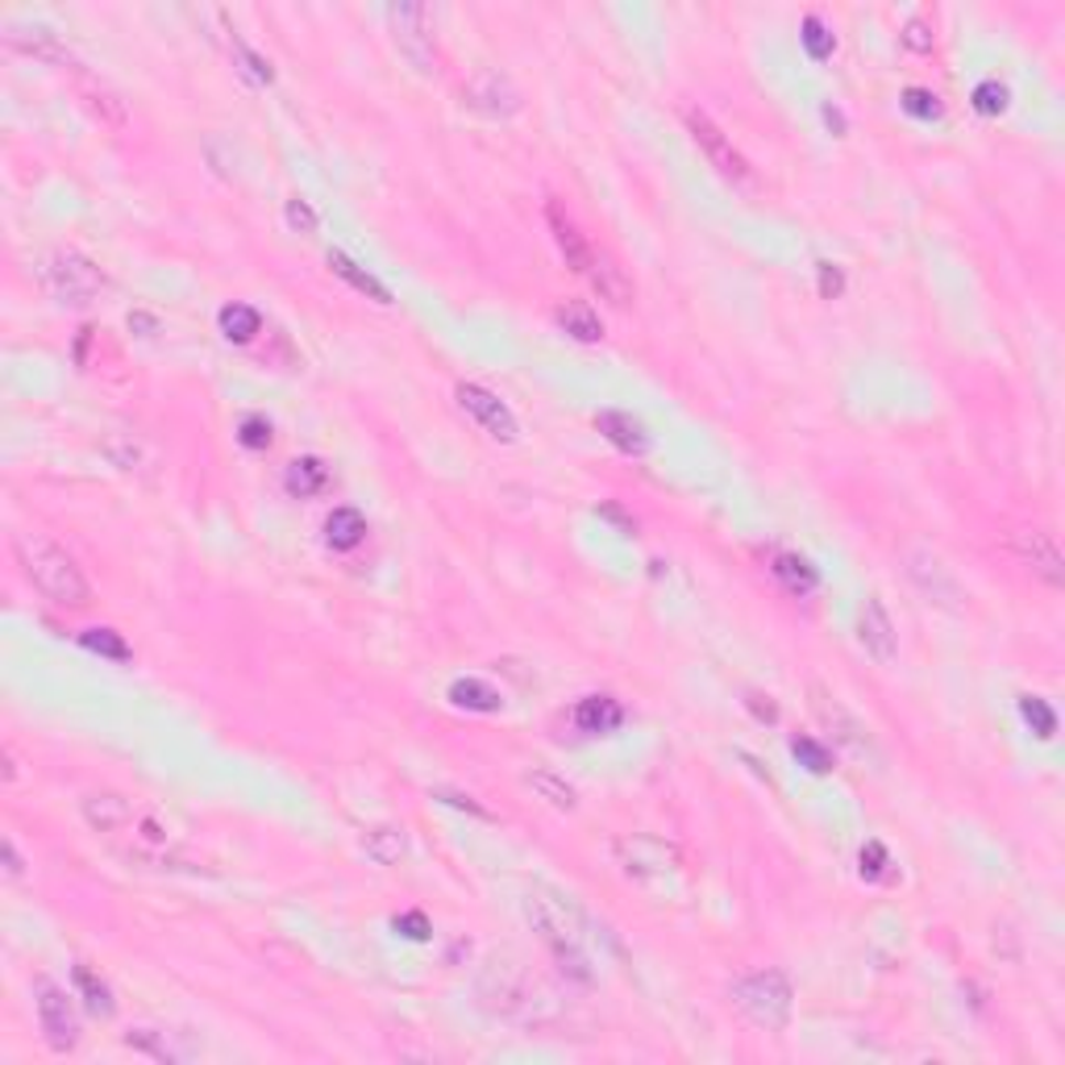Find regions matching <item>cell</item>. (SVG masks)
<instances>
[{
    "label": "cell",
    "mask_w": 1065,
    "mask_h": 1065,
    "mask_svg": "<svg viewBox=\"0 0 1065 1065\" xmlns=\"http://www.w3.org/2000/svg\"><path fill=\"white\" fill-rule=\"evenodd\" d=\"M587 280H591V287H596L604 300H612L617 308H624V304H633V280L624 275V267H620L608 250H596L591 254V267H587Z\"/></svg>",
    "instance_id": "44dd1931"
},
{
    "label": "cell",
    "mask_w": 1065,
    "mask_h": 1065,
    "mask_svg": "<svg viewBox=\"0 0 1065 1065\" xmlns=\"http://www.w3.org/2000/svg\"><path fill=\"white\" fill-rule=\"evenodd\" d=\"M816 275H821V296L824 300H837L845 292V275H841V267H837V262H821V267H816Z\"/></svg>",
    "instance_id": "7dc6e473"
},
{
    "label": "cell",
    "mask_w": 1065,
    "mask_h": 1065,
    "mask_svg": "<svg viewBox=\"0 0 1065 1065\" xmlns=\"http://www.w3.org/2000/svg\"><path fill=\"white\" fill-rule=\"evenodd\" d=\"M79 645L100 658H109V662H133L130 641L117 633V629H84V633H79Z\"/></svg>",
    "instance_id": "e575fe53"
},
{
    "label": "cell",
    "mask_w": 1065,
    "mask_h": 1065,
    "mask_svg": "<svg viewBox=\"0 0 1065 1065\" xmlns=\"http://www.w3.org/2000/svg\"><path fill=\"white\" fill-rule=\"evenodd\" d=\"M37 1020L46 1032V1045L55 1053H72L79 1045V1024H75V1011L67 991H58L55 982H37Z\"/></svg>",
    "instance_id": "7c38bea8"
},
{
    "label": "cell",
    "mask_w": 1065,
    "mask_h": 1065,
    "mask_svg": "<svg viewBox=\"0 0 1065 1065\" xmlns=\"http://www.w3.org/2000/svg\"><path fill=\"white\" fill-rule=\"evenodd\" d=\"M858 645L874 658V662H882V666L895 662V654H899V633H895V624H891V617H887V608H882L879 596H866V604L858 608Z\"/></svg>",
    "instance_id": "9a60e30c"
},
{
    "label": "cell",
    "mask_w": 1065,
    "mask_h": 1065,
    "mask_svg": "<svg viewBox=\"0 0 1065 1065\" xmlns=\"http://www.w3.org/2000/svg\"><path fill=\"white\" fill-rule=\"evenodd\" d=\"M454 400H458V409L467 412L470 421H475L491 442L512 446V442L521 437L517 416H512V409H508L496 392H487V388H479V383H458V388H454Z\"/></svg>",
    "instance_id": "9c48e42d"
},
{
    "label": "cell",
    "mask_w": 1065,
    "mask_h": 1065,
    "mask_svg": "<svg viewBox=\"0 0 1065 1065\" xmlns=\"http://www.w3.org/2000/svg\"><path fill=\"white\" fill-rule=\"evenodd\" d=\"M903 112H912L916 121H941V96L928 93V88H908L903 93Z\"/></svg>",
    "instance_id": "60d3db41"
},
{
    "label": "cell",
    "mask_w": 1065,
    "mask_h": 1065,
    "mask_svg": "<svg viewBox=\"0 0 1065 1065\" xmlns=\"http://www.w3.org/2000/svg\"><path fill=\"white\" fill-rule=\"evenodd\" d=\"M524 916L529 924L537 928L554 961L562 966V974H570L575 982H591V961H587V949H583V924L587 916L575 912L562 895H529L524 899Z\"/></svg>",
    "instance_id": "3957f363"
},
{
    "label": "cell",
    "mask_w": 1065,
    "mask_h": 1065,
    "mask_svg": "<svg viewBox=\"0 0 1065 1065\" xmlns=\"http://www.w3.org/2000/svg\"><path fill=\"white\" fill-rule=\"evenodd\" d=\"M367 537V517L358 508H334L325 521V545L329 550H355Z\"/></svg>",
    "instance_id": "f1b7e54d"
},
{
    "label": "cell",
    "mask_w": 1065,
    "mask_h": 1065,
    "mask_svg": "<svg viewBox=\"0 0 1065 1065\" xmlns=\"http://www.w3.org/2000/svg\"><path fill=\"white\" fill-rule=\"evenodd\" d=\"M0 858H4V879H13V882L25 879V861H21L13 837H4V841H0Z\"/></svg>",
    "instance_id": "681fc988"
},
{
    "label": "cell",
    "mask_w": 1065,
    "mask_h": 1065,
    "mask_svg": "<svg viewBox=\"0 0 1065 1065\" xmlns=\"http://www.w3.org/2000/svg\"><path fill=\"white\" fill-rule=\"evenodd\" d=\"M4 783H18V758H13V749H4Z\"/></svg>",
    "instance_id": "f5cc1de1"
},
{
    "label": "cell",
    "mask_w": 1065,
    "mask_h": 1065,
    "mask_svg": "<svg viewBox=\"0 0 1065 1065\" xmlns=\"http://www.w3.org/2000/svg\"><path fill=\"white\" fill-rule=\"evenodd\" d=\"M463 105L483 112V117H512V112L521 109V93H517V84L504 72L483 67V72H475L463 84Z\"/></svg>",
    "instance_id": "8fae6325"
},
{
    "label": "cell",
    "mask_w": 1065,
    "mask_h": 1065,
    "mask_svg": "<svg viewBox=\"0 0 1065 1065\" xmlns=\"http://www.w3.org/2000/svg\"><path fill=\"white\" fill-rule=\"evenodd\" d=\"M479 1003L500 1020H517V1024H533L542 1020V1011H550L554 995L545 991L533 974L524 970L512 957H491L487 970L479 974Z\"/></svg>",
    "instance_id": "7a4b0ae2"
},
{
    "label": "cell",
    "mask_w": 1065,
    "mask_h": 1065,
    "mask_svg": "<svg viewBox=\"0 0 1065 1065\" xmlns=\"http://www.w3.org/2000/svg\"><path fill=\"white\" fill-rule=\"evenodd\" d=\"M812 711H816L821 729L833 737V746H841V749H849V753H858V758H874V762H879V749H874L870 729L861 725L854 711L845 708L837 695L824 692V687H812Z\"/></svg>",
    "instance_id": "52a82bcc"
},
{
    "label": "cell",
    "mask_w": 1065,
    "mask_h": 1065,
    "mask_svg": "<svg viewBox=\"0 0 1065 1065\" xmlns=\"http://www.w3.org/2000/svg\"><path fill=\"white\" fill-rule=\"evenodd\" d=\"M1015 558L1029 566L1036 579H1045L1048 587H1062V554H1057V542L1032 529V533H1020L1015 537Z\"/></svg>",
    "instance_id": "e0dca14e"
},
{
    "label": "cell",
    "mask_w": 1065,
    "mask_h": 1065,
    "mask_svg": "<svg viewBox=\"0 0 1065 1065\" xmlns=\"http://www.w3.org/2000/svg\"><path fill=\"white\" fill-rule=\"evenodd\" d=\"M42 283L46 292L58 300V304H72V308H84L93 304L100 292H105V271L96 267L84 250H55L51 259L42 262Z\"/></svg>",
    "instance_id": "5b68a950"
},
{
    "label": "cell",
    "mask_w": 1065,
    "mask_h": 1065,
    "mask_svg": "<svg viewBox=\"0 0 1065 1065\" xmlns=\"http://www.w3.org/2000/svg\"><path fill=\"white\" fill-rule=\"evenodd\" d=\"M4 46L18 51V55L55 63V67H79L75 55L67 51V42L51 25H37V21H13V25H4Z\"/></svg>",
    "instance_id": "5bb4252c"
},
{
    "label": "cell",
    "mask_w": 1065,
    "mask_h": 1065,
    "mask_svg": "<svg viewBox=\"0 0 1065 1065\" xmlns=\"http://www.w3.org/2000/svg\"><path fill=\"white\" fill-rule=\"evenodd\" d=\"M121 1041H126V1048H133V1053H146V1057H154V1062H180V1057H187L184 1048L171 1045V1036H167V1032H159V1029H130Z\"/></svg>",
    "instance_id": "836d02e7"
},
{
    "label": "cell",
    "mask_w": 1065,
    "mask_h": 1065,
    "mask_svg": "<svg viewBox=\"0 0 1065 1065\" xmlns=\"http://www.w3.org/2000/svg\"><path fill=\"white\" fill-rule=\"evenodd\" d=\"M596 430L612 442V446L620 449V454H629V458H641L645 449H650V433H645V425L637 421L633 412H620V409H604L596 416Z\"/></svg>",
    "instance_id": "ffe728a7"
},
{
    "label": "cell",
    "mask_w": 1065,
    "mask_h": 1065,
    "mask_svg": "<svg viewBox=\"0 0 1065 1065\" xmlns=\"http://www.w3.org/2000/svg\"><path fill=\"white\" fill-rule=\"evenodd\" d=\"M791 753H795L812 774H828V770H833V753H828L821 741H812V737H795V741H791Z\"/></svg>",
    "instance_id": "ab89813d"
},
{
    "label": "cell",
    "mask_w": 1065,
    "mask_h": 1065,
    "mask_svg": "<svg viewBox=\"0 0 1065 1065\" xmlns=\"http://www.w3.org/2000/svg\"><path fill=\"white\" fill-rule=\"evenodd\" d=\"M729 999L753 1029L767 1032H783L791 1024V1011H795V991H791V978L783 970L746 974L741 982H732Z\"/></svg>",
    "instance_id": "277c9868"
},
{
    "label": "cell",
    "mask_w": 1065,
    "mask_h": 1065,
    "mask_svg": "<svg viewBox=\"0 0 1065 1065\" xmlns=\"http://www.w3.org/2000/svg\"><path fill=\"white\" fill-rule=\"evenodd\" d=\"M100 449H105V458H109L112 467L126 470V475H150L154 463H159L154 446H150L146 437H138V433H109L100 442Z\"/></svg>",
    "instance_id": "ac0fdd59"
},
{
    "label": "cell",
    "mask_w": 1065,
    "mask_h": 1065,
    "mask_svg": "<svg viewBox=\"0 0 1065 1065\" xmlns=\"http://www.w3.org/2000/svg\"><path fill=\"white\" fill-rule=\"evenodd\" d=\"M325 262H329V271H334V275H341V280L350 283L355 292L371 296L374 304H392V292H388L383 283L374 280L371 271H362V267H358V262L350 259V254H341V250H329V254H325Z\"/></svg>",
    "instance_id": "83f0119b"
},
{
    "label": "cell",
    "mask_w": 1065,
    "mask_h": 1065,
    "mask_svg": "<svg viewBox=\"0 0 1065 1065\" xmlns=\"http://www.w3.org/2000/svg\"><path fill=\"white\" fill-rule=\"evenodd\" d=\"M217 325H221V334L229 341L246 346V341H254V334H262V313L254 304H225L217 313Z\"/></svg>",
    "instance_id": "f546056e"
},
{
    "label": "cell",
    "mask_w": 1065,
    "mask_h": 1065,
    "mask_svg": "<svg viewBox=\"0 0 1065 1065\" xmlns=\"http://www.w3.org/2000/svg\"><path fill=\"white\" fill-rule=\"evenodd\" d=\"M72 978H75V991H79V999H84V1008L93 1011V1015H100V1020H109L112 1008H117V1003H112L109 982H105V978H96L88 966H75Z\"/></svg>",
    "instance_id": "1f68e13d"
},
{
    "label": "cell",
    "mask_w": 1065,
    "mask_h": 1065,
    "mask_svg": "<svg viewBox=\"0 0 1065 1065\" xmlns=\"http://www.w3.org/2000/svg\"><path fill=\"white\" fill-rule=\"evenodd\" d=\"M287 225L296 229V233H317V213L308 208V200H287Z\"/></svg>",
    "instance_id": "f6af8a7d"
},
{
    "label": "cell",
    "mask_w": 1065,
    "mask_h": 1065,
    "mask_svg": "<svg viewBox=\"0 0 1065 1065\" xmlns=\"http://www.w3.org/2000/svg\"><path fill=\"white\" fill-rule=\"evenodd\" d=\"M79 96H84V109L93 112L100 126H109V130H121V126H126V100H121L117 93H109L105 84L79 79Z\"/></svg>",
    "instance_id": "484cf974"
},
{
    "label": "cell",
    "mask_w": 1065,
    "mask_h": 1065,
    "mask_svg": "<svg viewBox=\"0 0 1065 1065\" xmlns=\"http://www.w3.org/2000/svg\"><path fill=\"white\" fill-rule=\"evenodd\" d=\"M899 37H903V46H908V51H916V55H928V51H933V34H928V21H924V18L908 21Z\"/></svg>",
    "instance_id": "ee69618b"
},
{
    "label": "cell",
    "mask_w": 1065,
    "mask_h": 1065,
    "mask_svg": "<svg viewBox=\"0 0 1065 1065\" xmlns=\"http://www.w3.org/2000/svg\"><path fill=\"white\" fill-rule=\"evenodd\" d=\"M624 720V708L612 695H583L575 704V729L587 737H604V732H617Z\"/></svg>",
    "instance_id": "7402d4cb"
},
{
    "label": "cell",
    "mask_w": 1065,
    "mask_h": 1065,
    "mask_svg": "<svg viewBox=\"0 0 1065 1065\" xmlns=\"http://www.w3.org/2000/svg\"><path fill=\"white\" fill-rule=\"evenodd\" d=\"M13 554H18L21 575L34 583L37 596H46L58 608H84L93 599V587L84 579V570L51 537H42V533H18L13 537Z\"/></svg>",
    "instance_id": "6da1fadb"
},
{
    "label": "cell",
    "mask_w": 1065,
    "mask_h": 1065,
    "mask_svg": "<svg viewBox=\"0 0 1065 1065\" xmlns=\"http://www.w3.org/2000/svg\"><path fill=\"white\" fill-rule=\"evenodd\" d=\"M545 221H550V233H554V242H558L566 267H570V271H579V275H587V267H591V254H596V246L583 238L579 225H575L570 217H566V213H562V205H550V208H545Z\"/></svg>",
    "instance_id": "d6986e66"
},
{
    "label": "cell",
    "mask_w": 1065,
    "mask_h": 1065,
    "mask_svg": "<svg viewBox=\"0 0 1065 1065\" xmlns=\"http://www.w3.org/2000/svg\"><path fill=\"white\" fill-rule=\"evenodd\" d=\"M554 320L562 325V334H570L575 341H587V346L604 337V320H599L596 308H591V304H583V300H566V304H558Z\"/></svg>",
    "instance_id": "4316f807"
},
{
    "label": "cell",
    "mask_w": 1065,
    "mask_h": 1065,
    "mask_svg": "<svg viewBox=\"0 0 1065 1065\" xmlns=\"http://www.w3.org/2000/svg\"><path fill=\"white\" fill-rule=\"evenodd\" d=\"M891 874V854H887V845L882 841H866L861 845V879L879 882Z\"/></svg>",
    "instance_id": "b9f144b4"
},
{
    "label": "cell",
    "mask_w": 1065,
    "mask_h": 1065,
    "mask_svg": "<svg viewBox=\"0 0 1065 1065\" xmlns=\"http://www.w3.org/2000/svg\"><path fill=\"white\" fill-rule=\"evenodd\" d=\"M746 704H749V711H753L758 720H767V725H774V720H779V708L770 704V695H746Z\"/></svg>",
    "instance_id": "f907efd6"
},
{
    "label": "cell",
    "mask_w": 1065,
    "mask_h": 1065,
    "mask_svg": "<svg viewBox=\"0 0 1065 1065\" xmlns=\"http://www.w3.org/2000/svg\"><path fill=\"white\" fill-rule=\"evenodd\" d=\"M974 109L982 112V117H1003L1008 112V105H1011V93H1008V84H999V79H982L978 88H974Z\"/></svg>",
    "instance_id": "8d00e7d4"
},
{
    "label": "cell",
    "mask_w": 1065,
    "mask_h": 1065,
    "mask_svg": "<svg viewBox=\"0 0 1065 1065\" xmlns=\"http://www.w3.org/2000/svg\"><path fill=\"white\" fill-rule=\"evenodd\" d=\"M1020 716L1029 720V729L1041 737V741H1048L1053 732H1057V711L1048 708V699H1041V695H1024L1020 699Z\"/></svg>",
    "instance_id": "d590c367"
},
{
    "label": "cell",
    "mask_w": 1065,
    "mask_h": 1065,
    "mask_svg": "<svg viewBox=\"0 0 1065 1065\" xmlns=\"http://www.w3.org/2000/svg\"><path fill=\"white\" fill-rule=\"evenodd\" d=\"M612 854H617L620 870H624L629 879H658V874H666V870L678 866V849H674L671 841H662V837H650V833L620 837V841L612 845Z\"/></svg>",
    "instance_id": "30bf717a"
},
{
    "label": "cell",
    "mask_w": 1065,
    "mask_h": 1065,
    "mask_svg": "<svg viewBox=\"0 0 1065 1065\" xmlns=\"http://www.w3.org/2000/svg\"><path fill=\"white\" fill-rule=\"evenodd\" d=\"M392 924H395V933L409 936V941H430V933H433L430 920L421 916V912H404V916H395Z\"/></svg>",
    "instance_id": "bcb514c9"
},
{
    "label": "cell",
    "mask_w": 1065,
    "mask_h": 1065,
    "mask_svg": "<svg viewBox=\"0 0 1065 1065\" xmlns=\"http://www.w3.org/2000/svg\"><path fill=\"white\" fill-rule=\"evenodd\" d=\"M138 841L146 849H167V828L154 821V816H138Z\"/></svg>",
    "instance_id": "c3c4849f"
},
{
    "label": "cell",
    "mask_w": 1065,
    "mask_h": 1065,
    "mask_svg": "<svg viewBox=\"0 0 1065 1065\" xmlns=\"http://www.w3.org/2000/svg\"><path fill=\"white\" fill-rule=\"evenodd\" d=\"M683 121H687V130H692V142L704 150V159H708L711 167L720 171L729 184H749V180H753V171H749V163L741 159V150L732 146L729 138H725V130L711 121L708 112L683 109Z\"/></svg>",
    "instance_id": "ba28073f"
},
{
    "label": "cell",
    "mask_w": 1065,
    "mask_h": 1065,
    "mask_svg": "<svg viewBox=\"0 0 1065 1065\" xmlns=\"http://www.w3.org/2000/svg\"><path fill=\"white\" fill-rule=\"evenodd\" d=\"M329 467L320 463L317 454H304V458H296V463H287V475H283V487L296 496V500H313V496H320L325 487H329Z\"/></svg>",
    "instance_id": "cb8c5ba5"
},
{
    "label": "cell",
    "mask_w": 1065,
    "mask_h": 1065,
    "mask_svg": "<svg viewBox=\"0 0 1065 1065\" xmlns=\"http://www.w3.org/2000/svg\"><path fill=\"white\" fill-rule=\"evenodd\" d=\"M79 816H84V824L93 828V833H121V828H130L133 824V807L126 795H117V791H88L84 800H79Z\"/></svg>",
    "instance_id": "2e32d148"
},
{
    "label": "cell",
    "mask_w": 1065,
    "mask_h": 1065,
    "mask_svg": "<svg viewBox=\"0 0 1065 1065\" xmlns=\"http://www.w3.org/2000/svg\"><path fill=\"white\" fill-rule=\"evenodd\" d=\"M388 30H392L395 51L404 55L416 75H437L442 72V55H437V37H433V13L425 4H392L388 9Z\"/></svg>",
    "instance_id": "8992f818"
},
{
    "label": "cell",
    "mask_w": 1065,
    "mask_h": 1065,
    "mask_svg": "<svg viewBox=\"0 0 1065 1065\" xmlns=\"http://www.w3.org/2000/svg\"><path fill=\"white\" fill-rule=\"evenodd\" d=\"M770 575L783 583L791 596H812L821 587V570L804 558V554H791V550H779L770 558Z\"/></svg>",
    "instance_id": "603a6c76"
},
{
    "label": "cell",
    "mask_w": 1065,
    "mask_h": 1065,
    "mask_svg": "<svg viewBox=\"0 0 1065 1065\" xmlns=\"http://www.w3.org/2000/svg\"><path fill=\"white\" fill-rule=\"evenodd\" d=\"M362 849H367V858L379 861V866H395V861L404 858V849H409V837H404V828H395V824H379V828L367 833Z\"/></svg>",
    "instance_id": "4dcf8cb0"
},
{
    "label": "cell",
    "mask_w": 1065,
    "mask_h": 1065,
    "mask_svg": "<svg viewBox=\"0 0 1065 1065\" xmlns=\"http://www.w3.org/2000/svg\"><path fill=\"white\" fill-rule=\"evenodd\" d=\"M229 46H233V55H238V63H242V75L246 79H254V84H271L275 79V72H271V63L254 51V46H246L242 37L233 34L229 37Z\"/></svg>",
    "instance_id": "f35d334b"
},
{
    "label": "cell",
    "mask_w": 1065,
    "mask_h": 1065,
    "mask_svg": "<svg viewBox=\"0 0 1065 1065\" xmlns=\"http://www.w3.org/2000/svg\"><path fill=\"white\" fill-rule=\"evenodd\" d=\"M599 517H604V521H612V524H617L620 533H637V521H633V517H624V512H620L617 504H599Z\"/></svg>",
    "instance_id": "816d5d0a"
},
{
    "label": "cell",
    "mask_w": 1065,
    "mask_h": 1065,
    "mask_svg": "<svg viewBox=\"0 0 1065 1065\" xmlns=\"http://www.w3.org/2000/svg\"><path fill=\"white\" fill-rule=\"evenodd\" d=\"M449 704L463 711H483V716H491V711L504 708V695L496 692L491 683H483V678H454L449 683Z\"/></svg>",
    "instance_id": "d4e9b609"
},
{
    "label": "cell",
    "mask_w": 1065,
    "mask_h": 1065,
    "mask_svg": "<svg viewBox=\"0 0 1065 1065\" xmlns=\"http://www.w3.org/2000/svg\"><path fill=\"white\" fill-rule=\"evenodd\" d=\"M824 121H828V126H833L837 133H845V117L837 109H833V105H824Z\"/></svg>",
    "instance_id": "db71d44e"
},
{
    "label": "cell",
    "mask_w": 1065,
    "mask_h": 1065,
    "mask_svg": "<svg viewBox=\"0 0 1065 1065\" xmlns=\"http://www.w3.org/2000/svg\"><path fill=\"white\" fill-rule=\"evenodd\" d=\"M908 575H912V583L928 596V604L954 608V612L961 608L966 591H961V583H957L954 570L936 558V554H928V550H912V554H908Z\"/></svg>",
    "instance_id": "4fadbf2b"
},
{
    "label": "cell",
    "mask_w": 1065,
    "mask_h": 1065,
    "mask_svg": "<svg viewBox=\"0 0 1065 1065\" xmlns=\"http://www.w3.org/2000/svg\"><path fill=\"white\" fill-rule=\"evenodd\" d=\"M529 786H533L550 807H558V812H575V807H579V791L566 783V779H558L554 770H533V774H529Z\"/></svg>",
    "instance_id": "d6a6232c"
},
{
    "label": "cell",
    "mask_w": 1065,
    "mask_h": 1065,
    "mask_svg": "<svg viewBox=\"0 0 1065 1065\" xmlns=\"http://www.w3.org/2000/svg\"><path fill=\"white\" fill-rule=\"evenodd\" d=\"M238 442L246 449H267L271 446V421L267 416H246L242 425H238Z\"/></svg>",
    "instance_id": "7bdbcfd3"
},
{
    "label": "cell",
    "mask_w": 1065,
    "mask_h": 1065,
    "mask_svg": "<svg viewBox=\"0 0 1065 1065\" xmlns=\"http://www.w3.org/2000/svg\"><path fill=\"white\" fill-rule=\"evenodd\" d=\"M800 42H804V51L816 63H824V58L837 51V37L828 34V25H824L821 18H804V25H800Z\"/></svg>",
    "instance_id": "74e56055"
}]
</instances>
